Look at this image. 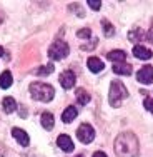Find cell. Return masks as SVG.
<instances>
[{
	"label": "cell",
	"mask_w": 153,
	"mask_h": 157,
	"mask_svg": "<svg viewBox=\"0 0 153 157\" xmlns=\"http://www.w3.org/2000/svg\"><path fill=\"white\" fill-rule=\"evenodd\" d=\"M147 39L150 40V42L153 44V27L150 29V30H148V33H147Z\"/></svg>",
	"instance_id": "29"
},
{
	"label": "cell",
	"mask_w": 153,
	"mask_h": 157,
	"mask_svg": "<svg viewBox=\"0 0 153 157\" xmlns=\"http://www.w3.org/2000/svg\"><path fill=\"white\" fill-rule=\"evenodd\" d=\"M77 136L82 144H90L95 139V130H93V127L90 124H82L77 129Z\"/></svg>",
	"instance_id": "5"
},
{
	"label": "cell",
	"mask_w": 153,
	"mask_h": 157,
	"mask_svg": "<svg viewBox=\"0 0 153 157\" xmlns=\"http://www.w3.org/2000/svg\"><path fill=\"white\" fill-rule=\"evenodd\" d=\"M68 52H70L68 44L62 42V40H57L48 48V57H50V60H62L63 57L68 55Z\"/></svg>",
	"instance_id": "4"
},
{
	"label": "cell",
	"mask_w": 153,
	"mask_h": 157,
	"mask_svg": "<svg viewBox=\"0 0 153 157\" xmlns=\"http://www.w3.org/2000/svg\"><path fill=\"white\" fill-rule=\"evenodd\" d=\"M0 55H3V48L2 47H0Z\"/></svg>",
	"instance_id": "32"
},
{
	"label": "cell",
	"mask_w": 153,
	"mask_h": 157,
	"mask_svg": "<svg viewBox=\"0 0 153 157\" xmlns=\"http://www.w3.org/2000/svg\"><path fill=\"white\" fill-rule=\"evenodd\" d=\"M87 65H88V69H90L93 74H98V72H102V70H103L105 63H103L102 60H100L98 57H88Z\"/></svg>",
	"instance_id": "11"
},
{
	"label": "cell",
	"mask_w": 153,
	"mask_h": 157,
	"mask_svg": "<svg viewBox=\"0 0 153 157\" xmlns=\"http://www.w3.org/2000/svg\"><path fill=\"white\" fill-rule=\"evenodd\" d=\"M18 115H20V117H22V119H24V117H27V109H25V107H24V105H22V107H20V112H18Z\"/></svg>",
	"instance_id": "28"
},
{
	"label": "cell",
	"mask_w": 153,
	"mask_h": 157,
	"mask_svg": "<svg viewBox=\"0 0 153 157\" xmlns=\"http://www.w3.org/2000/svg\"><path fill=\"white\" fill-rule=\"evenodd\" d=\"M133 55H135L137 59H140V60H148V59H151L153 52L150 48H147L145 45H135L133 47Z\"/></svg>",
	"instance_id": "10"
},
{
	"label": "cell",
	"mask_w": 153,
	"mask_h": 157,
	"mask_svg": "<svg viewBox=\"0 0 153 157\" xmlns=\"http://www.w3.org/2000/svg\"><path fill=\"white\" fill-rule=\"evenodd\" d=\"M12 84H13V77H12V74H10L9 70L2 72V75H0V87H2V89H9Z\"/></svg>",
	"instance_id": "18"
},
{
	"label": "cell",
	"mask_w": 153,
	"mask_h": 157,
	"mask_svg": "<svg viewBox=\"0 0 153 157\" xmlns=\"http://www.w3.org/2000/svg\"><path fill=\"white\" fill-rule=\"evenodd\" d=\"M78 115V110H77V107H73V105H68L65 109V112L62 114V121L65 122V124H70V122L73 121Z\"/></svg>",
	"instance_id": "13"
},
{
	"label": "cell",
	"mask_w": 153,
	"mask_h": 157,
	"mask_svg": "<svg viewBox=\"0 0 153 157\" xmlns=\"http://www.w3.org/2000/svg\"><path fill=\"white\" fill-rule=\"evenodd\" d=\"M40 121H42V125H43V129H45V130H52V129H53L55 119H53V115H52L50 112H43Z\"/></svg>",
	"instance_id": "15"
},
{
	"label": "cell",
	"mask_w": 153,
	"mask_h": 157,
	"mask_svg": "<svg viewBox=\"0 0 153 157\" xmlns=\"http://www.w3.org/2000/svg\"><path fill=\"white\" fill-rule=\"evenodd\" d=\"M30 94L33 99L40 100V102H50L55 95V90L50 84L45 82H33L30 84Z\"/></svg>",
	"instance_id": "3"
},
{
	"label": "cell",
	"mask_w": 153,
	"mask_h": 157,
	"mask_svg": "<svg viewBox=\"0 0 153 157\" xmlns=\"http://www.w3.org/2000/svg\"><path fill=\"white\" fill-rule=\"evenodd\" d=\"M12 137H15L17 142L20 145H24V147H27L28 144H30V139H28V134L25 132V130L18 129V127H13L12 129Z\"/></svg>",
	"instance_id": "8"
},
{
	"label": "cell",
	"mask_w": 153,
	"mask_h": 157,
	"mask_svg": "<svg viewBox=\"0 0 153 157\" xmlns=\"http://www.w3.org/2000/svg\"><path fill=\"white\" fill-rule=\"evenodd\" d=\"M68 9L72 10V12H75L77 15H80V18H83V17H85V12H83V9H82L80 5H77V3H70V5H68Z\"/></svg>",
	"instance_id": "23"
},
{
	"label": "cell",
	"mask_w": 153,
	"mask_h": 157,
	"mask_svg": "<svg viewBox=\"0 0 153 157\" xmlns=\"http://www.w3.org/2000/svg\"><path fill=\"white\" fill-rule=\"evenodd\" d=\"M53 70H55V69H53V63H48V65L38 67V69L35 70V74H37V75H40V77H47V75H50Z\"/></svg>",
	"instance_id": "20"
},
{
	"label": "cell",
	"mask_w": 153,
	"mask_h": 157,
	"mask_svg": "<svg viewBox=\"0 0 153 157\" xmlns=\"http://www.w3.org/2000/svg\"><path fill=\"white\" fill-rule=\"evenodd\" d=\"M93 157H107L105 152H102V151H97L95 154H93Z\"/></svg>",
	"instance_id": "30"
},
{
	"label": "cell",
	"mask_w": 153,
	"mask_h": 157,
	"mask_svg": "<svg viewBox=\"0 0 153 157\" xmlns=\"http://www.w3.org/2000/svg\"><path fill=\"white\" fill-rule=\"evenodd\" d=\"M107 59L111 60V62H115V63H122V62H125L126 54L123 50H111V52L107 54Z\"/></svg>",
	"instance_id": "14"
},
{
	"label": "cell",
	"mask_w": 153,
	"mask_h": 157,
	"mask_svg": "<svg viewBox=\"0 0 153 157\" xmlns=\"http://www.w3.org/2000/svg\"><path fill=\"white\" fill-rule=\"evenodd\" d=\"M57 145L62 149L63 152H72L73 151V142H72V139H70L67 134H62V136H58V139H57Z\"/></svg>",
	"instance_id": "9"
},
{
	"label": "cell",
	"mask_w": 153,
	"mask_h": 157,
	"mask_svg": "<svg viewBox=\"0 0 153 157\" xmlns=\"http://www.w3.org/2000/svg\"><path fill=\"white\" fill-rule=\"evenodd\" d=\"M145 33H143V30H140V29H135V30H130L128 32V39L132 40L133 44H137V42H140V40H143L145 39Z\"/></svg>",
	"instance_id": "19"
},
{
	"label": "cell",
	"mask_w": 153,
	"mask_h": 157,
	"mask_svg": "<svg viewBox=\"0 0 153 157\" xmlns=\"http://www.w3.org/2000/svg\"><path fill=\"white\" fill-rule=\"evenodd\" d=\"M97 42H98V40H95V42L90 44V45H82V50H93V48L97 47Z\"/></svg>",
	"instance_id": "26"
},
{
	"label": "cell",
	"mask_w": 153,
	"mask_h": 157,
	"mask_svg": "<svg viewBox=\"0 0 153 157\" xmlns=\"http://www.w3.org/2000/svg\"><path fill=\"white\" fill-rule=\"evenodd\" d=\"M137 80L140 82V84H145V85L151 84L153 82V67L151 65L141 67V69L137 72Z\"/></svg>",
	"instance_id": "6"
},
{
	"label": "cell",
	"mask_w": 153,
	"mask_h": 157,
	"mask_svg": "<svg viewBox=\"0 0 153 157\" xmlns=\"http://www.w3.org/2000/svg\"><path fill=\"white\" fill-rule=\"evenodd\" d=\"M88 7H90L92 10H100L102 9V2H100V0H88Z\"/></svg>",
	"instance_id": "24"
},
{
	"label": "cell",
	"mask_w": 153,
	"mask_h": 157,
	"mask_svg": "<svg viewBox=\"0 0 153 157\" xmlns=\"http://www.w3.org/2000/svg\"><path fill=\"white\" fill-rule=\"evenodd\" d=\"M75 80H77V77H75V74H73L72 70H65V72L60 75V84H62V87L65 89V90L72 89L73 84H75Z\"/></svg>",
	"instance_id": "7"
},
{
	"label": "cell",
	"mask_w": 153,
	"mask_h": 157,
	"mask_svg": "<svg viewBox=\"0 0 153 157\" xmlns=\"http://www.w3.org/2000/svg\"><path fill=\"white\" fill-rule=\"evenodd\" d=\"M143 105H145V109L150 110L153 114V99H151V97H147V99L143 100Z\"/></svg>",
	"instance_id": "25"
},
{
	"label": "cell",
	"mask_w": 153,
	"mask_h": 157,
	"mask_svg": "<svg viewBox=\"0 0 153 157\" xmlns=\"http://www.w3.org/2000/svg\"><path fill=\"white\" fill-rule=\"evenodd\" d=\"M2 107H3V110H5V114H12V112H15L17 110L15 99H13V97H5L3 102H2Z\"/></svg>",
	"instance_id": "16"
},
{
	"label": "cell",
	"mask_w": 153,
	"mask_h": 157,
	"mask_svg": "<svg viewBox=\"0 0 153 157\" xmlns=\"http://www.w3.org/2000/svg\"><path fill=\"white\" fill-rule=\"evenodd\" d=\"M128 97V90L126 87L123 85V82L120 80H113L110 84V92H108V100H110V105L111 107H120L122 102Z\"/></svg>",
	"instance_id": "2"
},
{
	"label": "cell",
	"mask_w": 153,
	"mask_h": 157,
	"mask_svg": "<svg viewBox=\"0 0 153 157\" xmlns=\"http://www.w3.org/2000/svg\"><path fill=\"white\" fill-rule=\"evenodd\" d=\"M111 70H113L117 75H132V65H130V63H125V62L115 63Z\"/></svg>",
	"instance_id": "12"
},
{
	"label": "cell",
	"mask_w": 153,
	"mask_h": 157,
	"mask_svg": "<svg viewBox=\"0 0 153 157\" xmlns=\"http://www.w3.org/2000/svg\"><path fill=\"white\" fill-rule=\"evenodd\" d=\"M77 37L78 39H92V30L90 29H80V30H77Z\"/></svg>",
	"instance_id": "22"
},
{
	"label": "cell",
	"mask_w": 153,
	"mask_h": 157,
	"mask_svg": "<svg viewBox=\"0 0 153 157\" xmlns=\"http://www.w3.org/2000/svg\"><path fill=\"white\" fill-rule=\"evenodd\" d=\"M5 154H7V147L2 144V142H0V157H3Z\"/></svg>",
	"instance_id": "27"
},
{
	"label": "cell",
	"mask_w": 153,
	"mask_h": 157,
	"mask_svg": "<svg viewBox=\"0 0 153 157\" xmlns=\"http://www.w3.org/2000/svg\"><path fill=\"white\" fill-rule=\"evenodd\" d=\"M115 154L118 157H137L138 139L133 132H122L115 139Z\"/></svg>",
	"instance_id": "1"
},
{
	"label": "cell",
	"mask_w": 153,
	"mask_h": 157,
	"mask_svg": "<svg viewBox=\"0 0 153 157\" xmlns=\"http://www.w3.org/2000/svg\"><path fill=\"white\" fill-rule=\"evenodd\" d=\"M77 157H85V155H82V154H80V155H77Z\"/></svg>",
	"instance_id": "33"
},
{
	"label": "cell",
	"mask_w": 153,
	"mask_h": 157,
	"mask_svg": "<svg viewBox=\"0 0 153 157\" xmlns=\"http://www.w3.org/2000/svg\"><path fill=\"white\" fill-rule=\"evenodd\" d=\"M75 97H77V100H78V104H82V105H87L88 102H90V94H88L85 89H77V92H75Z\"/></svg>",
	"instance_id": "17"
},
{
	"label": "cell",
	"mask_w": 153,
	"mask_h": 157,
	"mask_svg": "<svg viewBox=\"0 0 153 157\" xmlns=\"http://www.w3.org/2000/svg\"><path fill=\"white\" fill-rule=\"evenodd\" d=\"M102 27H103V35H105V37H113L115 35V27L107 20V18H103V20H102Z\"/></svg>",
	"instance_id": "21"
},
{
	"label": "cell",
	"mask_w": 153,
	"mask_h": 157,
	"mask_svg": "<svg viewBox=\"0 0 153 157\" xmlns=\"http://www.w3.org/2000/svg\"><path fill=\"white\" fill-rule=\"evenodd\" d=\"M3 22V12H0V24Z\"/></svg>",
	"instance_id": "31"
}]
</instances>
